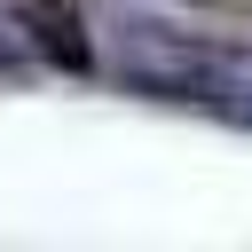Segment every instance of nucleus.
I'll return each mask as SVG.
<instances>
[{"label": "nucleus", "instance_id": "obj_1", "mask_svg": "<svg viewBox=\"0 0 252 252\" xmlns=\"http://www.w3.org/2000/svg\"><path fill=\"white\" fill-rule=\"evenodd\" d=\"M16 24L32 32V47H39L47 63H63V71H87V63H94V39H87L79 0H24Z\"/></svg>", "mask_w": 252, "mask_h": 252}]
</instances>
